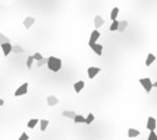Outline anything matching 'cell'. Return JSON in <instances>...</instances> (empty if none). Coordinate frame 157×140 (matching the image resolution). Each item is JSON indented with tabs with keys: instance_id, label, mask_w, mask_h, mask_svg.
Listing matches in <instances>:
<instances>
[{
	"instance_id": "6da1fadb",
	"label": "cell",
	"mask_w": 157,
	"mask_h": 140,
	"mask_svg": "<svg viewBox=\"0 0 157 140\" xmlns=\"http://www.w3.org/2000/svg\"><path fill=\"white\" fill-rule=\"evenodd\" d=\"M47 66L51 71H59V70L62 69V60L59 58H56V56H49Z\"/></svg>"
},
{
	"instance_id": "7a4b0ae2",
	"label": "cell",
	"mask_w": 157,
	"mask_h": 140,
	"mask_svg": "<svg viewBox=\"0 0 157 140\" xmlns=\"http://www.w3.org/2000/svg\"><path fill=\"white\" fill-rule=\"evenodd\" d=\"M139 83L142 84V87L144 88V91L146 93H150L151 91V88H153V83H151V80L149 77H142L139 80Z\"/></svg>"
},
{
	"instance_id": "3957f363",
	"label": "cell",
	"mask_w": 157,
	"mask_h": 140,
	"mask_svg": "<svg viewBox=\"0 0 157 140\" xmlns=\"http://www.w3.org/2000/svg\"><path fill=\"white\" fill-rule=\"evenodd\" d=\"M27 93H28V83L25 81L14 91V97H21V95H25Z\"/></svg>"
},
{
	"instance_id": "277c9868",
	"label": "cell",
	"mask_w": 157,
	"mask_h": 140,
	"mask_svg": "<svg viewBox=\"0 0 157 140\" xmlns=\"http://www.w3.org/2000/svg\"><path fill=\"white\" fill-rule=\"evenodd\" d=\"M101 71L100 67H95V66H90L88 69H87V74H88V78H94L98 73Z\"/></svg>"
},
{
	"instance_id": "5b68a950",
	"label": "cell",
	"mask_w": 157,
	"mask_h": 140,
	"mask_svg": "<svg viewBox=\"0 0 157 140\" xmlns=\"http://www.w3.org/2000/svg\"><path fill=\"white\" fill-rule=\"evenodd\" d=\"M146 128H147L149 130H156V129H157V121L153 116H149V118H147V123H146Z\"/></svg>"
},
{
	"instance_id": "8992f818",
	"label": "cell",
	"mask_w": 157,
	"mask_h": 140,
	"mask_svg": "<svg viewBox=\"0 0 157 140\" xmlns=\"http://www.w3.org/2000/svg\"><path fill=\"white\" fill-rule=\"evenodd\" d=\"M90 48L93 49V52H94L97 56H101L102 52H104V46H102L101 44H97V42H95V44H93V45H91Z\"/></svg>"
},
{
	"instance_id": "52a82bcc",
	"label": "cell",
	"mask_w": 157,
	"mask_h": 140,
	"mask_svg": "<svg viewBox=\"0 0 157 140\" xmlns=\"http://www.w3.org/2000/svg\"><path fill=\"white\" fill-rule=\"evenodd\" d=\"M23 24H24V27H25L27 30H30L32 25L35 24V18H34V17H31V16L25 17V18H24V21H23Z\"/></svg>"
},
{
	"instance_id": "ba28073f",
	"label": "cell",
	"mask_w": 157,
	"mask_h": 140,
	"mask_svg": "<svg viewBox=\"0 0 157 140\" xmlns=\"http://www.w3.org/2000/svg\"><path fill=\"white\" fill-rule=\"evenodd\" d=\"M98 38H100V32H98V30H94V31L91 32V35H90V41H88V46H91L93 44H95V42L98 41Z\"/></svg>"
},
{
	"instance_id": "9c48e42d",
	"label": "cell",
	"mask_w": 157,
	"mask_h": 140,
	"mask_svg": "<svg viewBox=\"0 0 157 140\" xmlns=\"http://www.w3.org/2000/svg\"><path fill=\"white\" fill-rule=\"evenodd\" d=\"M47 104L49 107H55L59 104V100H58L56 95H49V97H47Z\"/></svg>"
},
{
	"instance_id": "30bf717a",
	"label": "cell",
	"mask_w": 157,
	"mask_h": 140,
	"mask_svg": "<svg viewBox=\"0 0 157 140\" xmlns=\"http://www.w3.org/2000/svg\"><path fill=\"white\" fill-rule=\"evenodd\" d=\"M11 46H13V45H11L10 42H8V44H1V45H0V48H1L4 56H8V55L11 53Z\"/></svg>"
},
{
	"instance_id": "8fae6325",
	"label": "cell",
	"mask_w": 157,
	"mask_h": 140,
	"mask_svg": "<svg viewBox=\"0 0 157 140\" xmlns=\"http://www.w3.org/2000/svg\"><path fill=\"white\" fill-rule=\"evenodd\" d=\"M104 25V18H102L101 16H95L94 17V27L95 30H98L100 27H102Z\"/></svg>"
},
{
	"instance_id": "7c38bea8",
	"label": "cell",
	"mask_w": 157,
	"mask_h": 140,
	"mask_svg": "<svg viewBox=\"0 0 157 140\" xmlns=\"http://www.w3.org/2000/svg\"><path fill=\"white\" fill-rule=\"evenodd\" d=\"M83 88H84V81H83V80H80V81H77V83H74V86H73V90H74L76 93H80Z\"/></svg>"
},
{
	"instance_id": "4fadbf2b",
	"label": "cell",
	"mask_w": 157,
	"mask_h": 140,
	"mask_svg": "<svg viewBox=\"0 0 157 140\" xmlns=\"http://www.w3.org/2000/svg\"><path fill=\"white\" fill-rule=\"evenodd\" d=\"M48 125H49V121H48V119H41V121H39V128H41V132H45V130H47Z\"/></svg>"
},
{
	"instance_id": "5bb4252c",
	"label": "cell",
	"mask_w": 157,
	"mask_h": 140,
	"mask_svg": "<svg viewBox=\"0 0 157 140\" xmlns=\"http://www.w3.org/2000/svg\"><path fill=\"white\" fill-rule=\"evenodd\" d=\"M139 134H140V132H139L138 129H133V128H131V129L128 130V136H129V137H138Z\"/></svg>"
},
{
	"instance_id": "9a60e30c",
	"label": "cell",
	"mask_w": 157,
	"mask_h": 140,
	"mask_svg": "<svg viewBox=\"0 0 157 140\" xmlns=\"http://www.w3.org/2000/svg\"><path fill=\"white\" fill-rule=\"evenodd\" d=\"M39 123V119H35V118H32V119H30L28 121V123H27V126L30 128V129H34L37 125Z\"/></svg>"
},
{
	"instance_id": "2e32d148",
	"label": "cell",
	"mask_w": 157,
	"mask_h": 140,
	"mask_svg": "<svg viewBox=\"0 0 157 140\" xmlns=\"http://www.w3.org/2000/svg\"><path fill=\"white\" fill-rule=\"evenodd\" d=\"M118 14H119V8L114 7V8H112V11H111V14H110L111 21H112V20H118Z\"/></svg>"
},
{
	"instance_id": "e0dca14e",
	"label": "cell",
	"mask_w": 157,
	"mask_h": 140,
	"mask_svg": "<svg viewBox=\"0 0 157 140\" xmlns=\"http://www.w3.org/2000/svg\"><path fill=\"white\" fill-rule=\"evenodd\" d=\"M62 115L65 118H70V119H74V116H76V112H74V111H63Z\"/></svg>"
},
{
	"instance_id": "ac0fdd59",
	"label": "cell",
	"mask_w": 157,
	"mask_h": 140,
	"mask_svg": "<svg viewBox=\"0 0 157 140\" xmlns=\"http://www.w3.org/2000/svg\"><path fill=\"white\" fill-rule=\"evenodd\" d=\"M156 60V56L153 53H149L147 55V58H146V66H151V63Z\"/></svg>"
},
{
	"instance_id": "d6986e66",
	"label": "cell",
	"mask_w": 157,
	"mask_h": 140,
	"mask_svg": "<svg viewBox=\"0 0 157 140\" xmlns=\"http://www.w3.org/2000/svg\"><path fill=\"white\" fill-rule=\"evenodd\" d=\"M126 27H128V21L126 20H122V21H119V24H118V31L122 32L124 30H125Z\"/></svg>"
},
{
	"instance_id": "ffe728a7",
	"label": "cell",
	"mask_w": 157,
	"mask_h": 140,
	"mask_svg": "<svg viewBox=\"0 0 157 140\" xmlns=\"http://www.w3.org/2000/svg\"><path fill=\"white\" fill-rule=\"evenodd\" d=\"M73 122L74 123H86V118L81 116V115H76L74 119H73Z\"/></svg>"
},
{
	"instance_id": "44dd1931",
	"label": "cell",
	"mask_w": 157,
	"mask_h": 140,
	"mask_svg": "<svg viewBox=\"0 0 157 140\" xmlns=\"http://www.w3.org/2000/svg\"><path fill=\"white\" fill-rule=\"evenodd\" d=\"M11 52H13V53H23L24 51L20 45H13V46H11Z\"/></svg>"
},
{
	"instance_id": "7402d4cb",
	"label": "cell",
	"mask_w": 157,
	"mask_h": 140,
	"mask_svg": "<svg viewBox=\"0 0 157 140\" xmlns=\"http://www.w3.org/2000/svg\"><path fill=\"white\" fill-rule=\"evenodd\" d=\"M118 24H119V21H118V20H112V23H111V27H110V31H111V32L118 31Z\"/></svg>"
},
{
	"instance_id": "603a6c76",
	"label": "cell",
	"mask_w": 157,
	"mask_h": 140,
	"mask_svg": "<svg viewBox=\"0 0 157 140\" xmlns=\"http://www.w3.org/2000/svg\"><path fill=\"white\" fill-rule=\"evenodd\" d=\"M25 64H27V67L28 69H32V64H34V56H28L27 58V62H25Z\"/></svg>"
},
{
	"instance_id": "cb8c5ba5",
	"label": "cell",
	"mask_w": 157,
	"mask_h": 140,
	"mask_svg": "<svg viewBox=\"0 0 157 140\" xmlns=\"http://www.w3.org/2000/svg\"><path fill=\"white\" fill-rule=\"evenodd\" d=\"M8 42H10V38H7L4 34L0 32V45H1V44H8Z\"/></svg>"
},
{
	"instance_id": "d4e9b609",
	"label": "cell",
	"mask_w": 157,
	"mask_h": 140,
	"mask_svg": "<svg viewBox=\"0 0 157 140\" xmlns=\"http://www.w3.org/2000/svg\"><path fill=\"white\" fill-rule=\"evenodd\" d=\"M147 140H157L156 130H150V134H149V137H147Z\"/></svg>"
},
{
	"instance_id": "484cf974",
	"label": "cell",
	"mask_w": 157,
	"mask_h": 140,
	"mask_svg": "<svg viewBox=\"0 0 157 140\" xmlns=\"http://www.w3.org/2000/svg\"><path fill=\"white\" fill-rule=\"evenodd\" d=\"M47 63H48V58H42L41 60H38V62H37V66H38V67H41V66H44V64H47Z\"/></svg>"
},
{
	"instance_id": "4316f807",
	"label": "cell",
	"mask_w": 157,
	"mask_h": 140,
	"mask_svg": "<svg viewBox=\"0 0 157 140\" xmlns=\"http://www.w3.org/2000/svg\"><path fill=\"white\" fill-rule=\"evenodd\" d=\"M91 122H94V115L93 114H88V116H86V123L90 125Z\"/></svg>"
},
{
	"instance_id": "83f0119b",
	"label": "cell",
	"mask_w": 157,
	"mask_h": 140,
	"mask_svg": "<svg viewBox=\"0 0 157 140\" xmlns=\"http://www.w3.org/2000/svg\"><path fill=\"white\" fill-rule=\"evenodd\" d=\"M32 56H34V60H37V62H38V60H41V59L44 58V56H42V55L39 53V52H37V53H34Z\"/></svg>"
},
{
	"instance_id": "f1b7e54d",
	"label": "cell",
	"mask_w": 157,
	"mask_h": 140,
	"mask_svg": "<svg viewBox=\"0 0 157 140\" xmlns=\"http://www.w3.org/2000/svg\"><path fill=\"white\" fill-rule=\"evenodd\" d=\"M30 139V137H28V134H27V133H21V136H20V137H18V140H28Z\"/></svg>"
},
{
	"instance_id": "f546056e",
	"label": "cell",
	"mask_w": 157,
	"mask_h": 140,
	"mask_svg": "<svg viewBox=\"0 0 157 140\" xmlns=\"http://www.w3.org/2000/svg\"><path fill=\"white\" fill-rule=\"evenodd\" d=\"M153 88H157V81H154V83H153Z\"/></svg>"
},
{
	"instance_id": "4dcf8cb0",
	"label": "cell",
	"mask_w": 157,
	"mask_h": 140,
	"mask_svg": "<svg viewBox=\"0 0 157 140\" xmlns=\"http://www.w3.org/2000/svg\"><path fill=\"white\" fill-rule=\"evenodd\" d=\"M3 105H4V101H3V100H0V107H3Z\"/></svg>"
}]
</instances>
